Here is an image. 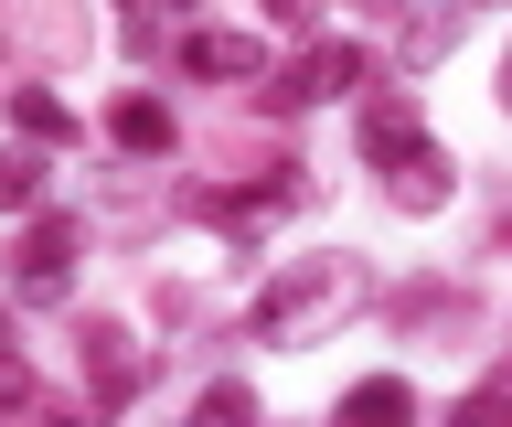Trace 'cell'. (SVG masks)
Here are the masks:
<instances>
[{"label":"cell","mask_w":512,"mask_h":427,"mask_svg":"<svg viewBox=\"0 0 512 427\" xmlns=\"http://www.w3.org/2000/svg\"><path fill=\"white\" fill-rule=\"evenodd\" d=\"M64 257H75V235H64V225H32V246H22V289L54 299V289H64Z\"/></svg>","instance_id":"cell-1"},{"label":"cell","mask_w":512,"mask_h":427,"mask_svg":"<svg viewBox=\"0 0 512 427\" xmlns=\"http://www.w3.org/2000/svg\"><path fill=\"white\" fill-rule=\"evenodd\" d=\"M342 427H406V385H395V374H374V385H352Z\"/></svg>","instance_id":"cell-2"},{"label":"cell","mask_w":512,"mask_h":427,"mask_svg":"<svg viewBox=\"0 0 512 427\" xmlns=\"http://www.w3.org/2000/svg\"><path fill=\"white\" fill-rule=\"evenodd\" d=\"M118 139H128V150H171V118H160L150 97H128L118 107Z\"/></svg>","instance_id":"cell-3"},{"label":"cell","mask_w":512,"mask_h":427,"mask_svg":"<svg viewBox=\"0 0 512 427\" xmlns=\"http://www.w3.org/2000/svg\"><path fill=\"white\" fill-rule=\"evenodd\" d=\"M192 65H203V75H246V65H256V43L214 33V43H192Z\"/></svg>","instance_id":"cell-4"},{"label":"cell","mask_w":512,"mask_h":427,"mask_svg":"<svg viewBox=\"0 0 512 427\" xmlns=\"http://www.w3.org/2000/svg\"><path fill=\"white\" fill-rule=\"evenodd\" d=\"M43 193V161H0V203H32Z\"/></svg>","instance_id":"cell-5"},{"label":"cell","mask_w":512,"mask_h":427,"mask_svg":"<svg viewBox=\"0 0 512 427\" xmlns=\"http://www.w3.org/2000/svg\"><path fill=\"white\" fill-rule=\"evenodd\" d=\"M459 427H512V395H470V406H459Z\"/></svg>","instance_id":"cell-6"}]
</instances>
